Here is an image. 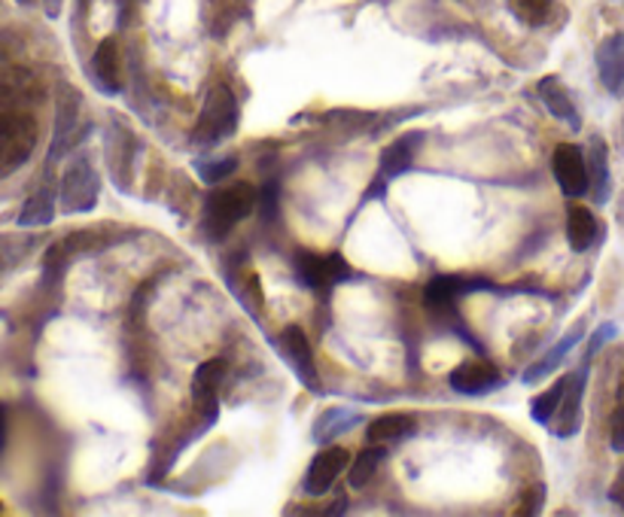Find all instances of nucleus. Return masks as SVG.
<instances>
[{
	"label": "nucleus",
	"instance_id": "f257e3e1",
	"mask_svg": "<svg viewBox=\"0 0 624 517\" xmlns=\"http://www.w3.org/2000/svg\"><path fill=\"white\" fill-rule=\"evenodd\" d=\"M256 189L250 183H232V186L217 189L204 201V220L201 229L211 241H223L241 220H248L250 213L256 211Z\"/></svg>",
	"mask_w": 624,
	"mask_h": 517
},
{
	"label": "nucleus",
	"instance_id": "f03ea898",
	"mask_svg": "<svg viewBox=\"0 0 624 517\" xmlns=\"http://www.w3.org/2000/svg\"><path fill=\"white\" fill-rule=\"evenodd\" d=\"M37 122L22 113L0 116V180L28 165L37 150Z\"/></svg>",
	"mask_w": 624,
	"mask_h": 517
},
{
	"label": "nucleus",
	"instance_id": "7ed1b4c3",
	"mask_svg": "<svg viewBox=\"0 0 624 517\" xmlns=\"http://www.w3.org/2000/svg\"><path fill=\"white\" fill-rule=\"evenodd\" d=\"M238 131V104L235 94L229 92L223 83L213 85L204 107H201L199 122L192 131V141L195 143H220L225 138H232Z\"/></svg>",
	"mask_w": 624,
	"mask_h": 517
},
{
	"label": "nucleus",
	"instance_id": "20e7f679",
	"mask_svg": "<svg viewBox=\"0 0 624 517\" xmlns=\"http://www.w3.org/2000/svg\"><path fill=\"white\" fill-rule=\"evenodd\" d=\"M101 195V180L89 159H73L59 186V201L64 213H89Z\"/></svg>",
	"mask_w": 624,
	"mask_h": 517
},
{
	"label": "nucleus",
	"instance_id": "39448f33",
	"mask_svg": "<svg viewBox=\"0 0 624 517\" xmlns=\"http://www.w3.org/2000/svg\"><path fill=\"white\" fill-rule=\"evenodd\" d=\"M424 146V134L421 131H412V134H402L396 141L390 143L388 150L381 153V165H378V174L372 180V189L365 192L363 201H372V199H381L388 186L402 176L405 171H412L414 159H417V150Z\"/></svg>",
	"mask_w": 624,
	"mask_h": 517
},
{
	"label": "nucleus",
	"instance_id": "423d86ee",
	"mask_svg": "<svg viewBox=\"0 0 624 517\" xmlns=\"http://www.w3.org/2000/svg\"><path fill=\"white\" fill-rule=\"evenodd\" d=\"M295 274L299 281L320 290V286H339V283L356 277V271L348 265V258L342 253H332V256H318V253H308L299 250L295 253Z\"/></svg>",
	"mask_w": 624,
	"mask_h": 517
},
{
	"label": "nucleus",
	"instance_id": "0eeeda50",
	"mask_svg": "<svg viewBox=\"0 0 624 517\" xmlns=\"http://www.w3.org/2000/svg\"><path fill=\"white\" fill-rule=\"evenodd\" d=\"M552 171L566 199H582L591 192L588 155L576 143H557V150L552 153Z\"/></svg>",
	"mask_w": 624,
	"mask_h": 517
},
{
	"label": "nucleus",
	"instance_id": "6e6552de",
	"mask_svg": "<svg viewBox=\"0 0 624 517\" xmlns=\"http://www.w3.org/2000/svg\"><path fill=\"white\" fill-rule=\"evenodd\" d=\"M585 387H588V359H585V365H582L578 372L566 375L564 399H561L552 424H548L554 426L552 433L557 435V438H570V435H576L578 429H582V399H585Z\"/></svg>",
	"mask_w": 624,
	"mask_h": 517
},
{
	"label": "nucleus",
	"instance_id": "1a4fd4ad",
	"mask_svg": "<svg viewBox=\"0 0 624 517\" xmlns=\"http://www.w3.org/2000/svg\"><path fill=\"white\" fill-rule=\"evenodd\" d=\"M278 347H281L283 359L293 368L295 377H299L311 393H323L318 365H314V353H311L305 332L299 330V326H286V330L281 332V338H278Z\"/></svg>",
	"mask_w": 624,
	"mask_h": 517
},
{
	"label": "nucleus",
	"instance_id": "9d476101",
	"mask_svg": "<svg viewBox=\"0 0 624 517\" xmlns=\"http://www.w3.org/2000/svg\"><path fill=\"white\" fill-rule=\"evenodd\" d=\"M348 466H351V450H344V447H323L318 457L311 459V466H308L302 490L308 496L330 494L332 484L339 481V475Z\"/></svg>",
	"mask_w": 624,
	"mask_h": 517
},
{
	"label": "nucleus",
	"instance_id": "9b49d317",
	"mask_svg": "<svg viewBox=\"0 0 624 517\" xmlns=\"http://www.w3.org/2000/svg\"><path fill=\"white\" fill-rule=\"evenodd\" d=\"M475 290H491V283L463 281V277H447V274H439V277H433V281L426 283L424 305L433 317H442L445 311H454V307H457L460 295L475 293Z\"/></svg>",
	"mask_w": 624,
	"mask_h": 517
},
{
	"label": "nucleus",
	"instance_id": "f8f14e48",
	"mask_svg": "<svg viewBox=\"0 0 624 517\" xmlns=\"http://www.w3.org/2000/svg\"><path fill=\"white\" fill-rule=\"evenodd\" d=\"M225 375V359H208L195 368V377H192V399L199 405L201 420L208 426L217 424V393H220V384H223Z\"/></svg>",
	"mask_w": 624,
	"mask_h": 517
},
{
	"label": "nucleus",
	"instance_id": "ddd939ff",
	"mask_svg": "<svg viewBox=\"0 0 624 517\" xmlns=\"http://www.w3.org/2000/svg\"><path fill=\"white\" fill-rule=\"evenodd\" d=\"M451 387L463 393V396H487L494 389L503 387V375L496 372L494 365L487 359H470V363H460L451 375Z\"/></svg>",
	"mask_w": 624,
	"mask_h": 517
},
{
	"label": "nucleus",
	"instance_id": "4468645a",
	"mask_svg": "<svg viewBox=\"0 0 624 517\" xmlns=\"http://www.w3.org/2000/svg\"><path fill=\"white\" fill-rule=\"evenodd\" d=\"M80 94L73 89H64L59 98V116H56V131H52V150H49V162H59L61 155L68 153L77 141V122H80Z\"/></svg>",
	"mask_w": 624,
	"mask_h": 517
},
{
	"label": "nucleus",
	"instance_id": "2eb2a0df",
	"mask_svg": "<svg viewBox=\"0 0 624 517\" xmlns=\"http://www.w3.org/2000/svg\"><path fill=\"white\" fill-rule=\"evenodd\" d=\"M597 73L610 94H622L624 89V34H613L597 47Z\"/></svg>",
	"mask_w": 624,
	"mask_h": 517
},
{
	"label": "nucleus",
	"instance_id": "dca6fc26",
	"mask_svg": "<svg viewBox=\"0 0 624 517\" xmlns=\"http://www.w3.org/2000/svg\"><path fill=\"white\" fill-rule=\"evenodd\" d=\"M536 92H540L542 104H545V110H548L554 119L566 122L573 131H582V116H578L573 98L566 94L564 83H561L557 77H545V80H540V89H536Z\"/></svg>",
	"mask_w": 624,
	"mask_h": 517
},
{
	"label": "nucleus",
	"instance_id": "f3484780",
	"mask_svg": "<svg viewBox=\"0 0 624 517\" xmlns=\"http://www.w3.org/2000/svg\"><path fill=\"white\" fill-rule=\"evenodd\" d=\"M585 155H588L591 199H594V204H606L613 195V176H610V150H606L603 138H591Z\"/></svg>",
	"mask_w": 624,
	"mask_h": 517
},
{
	"label": "nucleus",
	"instance_id": "a211bd4d",
	"mask_svg": "<svg viewBox=\"0 0 624 517\" xmlns=\"http://www.w3.org/2000/svg\"><path fill=\"white\" fill-rule=\"evenodd\" d=\"M92 73L94 85L101 89L104 94H119V49L113 37L101 40V47L94 49L92 55Z\"/></svg>",
	"mask_w": 624,
	"mask_h": 517
},
{
	"label": "nucleus",
	"instance_id": "6ab92c4d",
	"mask_svg": "<svg viewBox=\"0 0 624 517\" xmlns=\"http://www.w3.org/2000/svg\"><path fill=\"white\" fill-rule=\"evenodd\" d=\"M417 429V417L414 414H384L369 424L365 429V442L369 445H396L402 438H409Z\"/></svg>",
	"mask_w": 624,
	"mask_h": 517
},
{
	"label": "nucleus",
	"instance_id": "aec40b11",
	"mask_svg": "<svg viewBox=\"0 0 624 517\" xmlns=\"http://www.w3.org/2000/svg\"><path fill=\"white\" fill-rule=\"evenodd\" d=\"M566 241L573 253H585L597 241V220L588 207H570L566 213Z\"/></svg>",
	"mask_w": 624,
	"mask_h": 517
},
{
	"label": "nucleus",
	"instance_id": "412c9836",
	"mask_svg": "<svg viewBox=\"0 0 624 517\" xmlns=\"http://www.w3.org/2000/svg\"><path fill=\"white\" fill-rule=\"evenodd\" d=\"M582 335H585V332H582V326H576V330L570 332V335H564V338H561V344H557V347H552V351H548V353H545V356H542L540 363H533L531 368H527V372L521 375V381H524V384H536V381H542V377L552 375L554 368H557V365L564 363L566 353L573 351V347H576V344L582 342Z\"/></svg>",
	"mask_w": 624,
	"mask_h": 517
},
{
	"label": "nucleus",
	"instance_id": "4be33fe9",
	"mask_svg": "<svg viewBox=\"0 0 624 517\" xmlns=\"http://www.w3.org/2000/svg\"><path fill=\"white\" fill-rule=\"evenodd\" d=\"M52 220H56V192L43 186L24 201L22 213H19V225L22 229H40V225H49Z\"/></svg>",
	"mask_w": 624,
	"mask_h": 517
},
{
	"label": "nucleus",
	"instance_id": "5701e85b",
	"mask_svg": "<svg viewBox=\"0 0 624 517\" xmlns=\"http://www.w3.org/2000/svg\"><path fill=\"white\" fill-rule=\"evenodd\" d=\"M356 424H363V417L354 412H348V408H330V412H323L318 417V424H314V442L320 445H326L330 438L342 433H351Z\"/></svg>",
	"mask_w": 624,
	"mask_h": 517
},
{
	"label": "nucleus",
	"instance_id": "b1692460",
	"mask_svg": "<svg viewBox=\"0 0 624 517\" xmlns=\"http://www.w3.org/2000/svg\"><path fill=\"white\" fill-rule=\"evenodd\" d=\"M564 389H566V377H557L552 387L545 389V393H540V396L531 402V417L536 424L542 426L552 424L554 412H557V405L564 399Z\"/></svg>",
	"mask_w": 624,
	"mask_h": 517
},
{
	"label": "nucleus",
	"instance_id": "393cba45",
	"mask_svg": "<svg viewBox=\"0 0 624 517\" xmlns=\"http://www.w3.org/2000/svg\"><path fill=\"white\" fill-rule=\"evenodd\" d=\"M388 457V445H369L354 459V466H351V487H363V484L372 481V475L378 472V466L384 463Z\"/></svg>",
	"mask_w": 624,
	"mask_h": 517
},
{
	"label": "nucleus",
	"instance_id": "a878e982",
	"mask_svg": "<svg viewBox=\"0 0 624 517\" xmlns=\"http://www.w3.org/2000/svg\"><path fill=\"white\" fill-rule=\"evenodd\" d=\"M235 155H225V159H201V162H195V171H199V176L208 186H220L225 176L235 174Z\"/></svg>",
	"mask_w": 624,
	"mask_h": 517
},
{
	"label": "nucleus",
	"instance_id": "bb28decb",
	"mask_svg": "<svg viewBox=\"0 0 624 517\" xmlns=\"http://www.w3.org/2000/svg\"><path fill=\"white\" fill-rule=\"evenodd\" d=\"M515 12L524 22L540 24L552 12V0H515Z\"/></svg>",
	"mask_w": 624,
	"mask_h": 517
},
{
	"label": "nucleus",
	"instance_id": "cd10ccee",
	"mask_svg": "<svg viewBox=\"0 0 624 517\" xmlns=\"http://www.w3.org/2000/svg\"><path fill=\"white\" fill-rule=\"evenodd\" d=\"M610 445L615 454H624V399H615L613 420H610Z\"/></svg>",
	"mask_w": 624,
	"mask_h": 517
},
{
	"label": "nucleus",
	"instance_id": "c85d7f7f",
	"mask_svg": "<svg viewBox=\"0 0 624 517\" xmlns=\"http://www.w3.org/2000/svg\"><path fill=\"white\" fill-rule=\"evenodd\" d=\"M542 499H545V487H542V484H536V487H531V490L524 494V499H521V506L515 508V515H521V517L540 515V511H542Z\"/></svg>",
	"mask_w": 624,
	"mask_h": 517
},
{
	"label": "nucleus",
	"instance_id": "c756f323",
	"mask_svg": "<svg viewBox=\"0 0 624 517\" xmlns=\"http://www.w3.org/2000/svg\"><path fill=\"white\" fill-rule=\"evenodd\" d=\"M278 195H281L278 180H269V183L262 186V195H260V211L265 220H274V213H278Z\"/></svg>",
	"mask_w": 624,
	"mask_h": 517
},
{
	"label": "nucleus",
	"instance_id": "7c9ffc66",
	"mask_svg": "<svg viewBox=\"0 0 624 517\" xmlns=\"http://www.w3.org/2000/svg\"><path fill=\"white\" fill-rule=\"evenodd\" d=\"M615 335V323H603L601 330L594 332V338H591V344H588V356H585V359H594V356H597V351H601L603 344L610 342V338H613Z\"/></svg>",
	"mask_w": 624,
	"mask_h": 517
},
{
	"label": "nucleus",
	"instance_id": "2f4dec72",
	"mask_svg": "<svg viewBox=\"0 0 624 517\" xmlns=\"http://www.w3.org/2000/svg\"><path fill=\"white\" fill-rule=\"evenodd\" d=\"M610 503H615V506L624 511V466L622 472H618V478H615L613 487H610Z\"/></svg>",
	"mask_w": 624,
	"mask_h": 517
},
{
	"label": "nucleus",
	"instance_id": "473e14b6",
	"mask_svg": "<svg viewBox=\"0 0 624 517\" xmlns=\"http://www.w3.org/2000/svg\"><path fill=\"white\" fill-rule=\"evenodd\" d=\"M3 442H7V412L0 405V450H3Z\"/></svg>",
	"mask_w": 624,
	"mask_h": 517
},
{
	"label": "nucleus",
	"instance_id": "72a5a7b5",
	"mask_svg": "<svg viewBox=\"0 0 624 517\" xmlns=\"http://www.w3.org/2000/svg\"><path fill=\"white\" fill-rule=\"evenodd\" d=\"M618 220L624 223V195H622V204H618Z\"/></svg>",
	"mask_w": 624,
	"mask_h": 517
}]
</instances>
